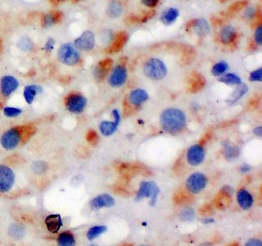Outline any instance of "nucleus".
Wrapping results in <instances>:
<instances>
[{"label": "nucleus", "instance_id": "1", "mask_svg": "<svg viewBox=\"0 0 262 246\" xmlns=\"http://www.w3.org/2000/svg\"><path fill=\"white\" fill-rule=\"evenodd\" d=\"M160 123L166 132L172 135L178 134L185 127V114L180 109L170 108L162 112Z\"/></svg>", "mask_w": 262, "mask_h": 246}, {"label": "nucleus", "instance_id": "2", "mask_svg": "<svg viewBox=\"0 0 262 246\" xmlns=\"http://www.w3.org/2000/svg\"><path fill=\"white\" fill-rule=\"evenodd\" d=\"M73 43H64L57 50L58 60L66 66H75L81 60V52Z\"/></svg>", "mask_w": 262, "mask_h": 246}, {"label": "nucleus", "instance_id": "3", "mask_svg": "<svg viewBox=\"0 0 262 246\" xmlns=\"http://www.w3.org/2000/svg\"><path fill=\"white\" fill-rule=\"evenodd\" d=\"M143 72L150 79L159 81L166 77L167 68L162 60L158 58H152L144 64Z\"/></svg>", "mask_w": 262, "mask_h": 246}, {"label": "nucleus", "instance_id": "4", "mask_svg": "<svg viewBox=\"0 0 262 246\" xmlns=\"http://www.w3.org/2000/svg\"><path fill=\"white\" fill-rule=\"evenodd\" d=\"M159 192V188H158L157 184L154 181L141 183L135 199L137 201H140L144 198H151L150 199V205L153 207L157 203Z\"/></svg>", "mask_w": 262, "mask_h": 246}, {"label": "nucleus", "instance_id": "5", "mask_svg": "<svg viewBox=\"0 0 262 246\" xmlns=\"http://www.w3.org/2000/svg\"><path fill=\"white\" fill-rule=\"evenodd\" d=\"M64 105L72 114H81L87 106V99L81 94L73 93L65 98Z\"/></svg>", "mask_w": 262, "mask_h": 246}, {"label": "nucleus", "instance_id": "6", "mask_svg": "<svg viewBox=\"0 0 262 246\" xmlns=\"http://www.w3.org/2000/svg\"><path fill=\"white\" fill-rule=\"evenodd\" d=\"M15 175L11 167L0 165V193H8L15 184Z\"/></svg>", "mask_w": 262, "mask_h": 246}, {"label": "nucleus", "instance_id": "7", "mask_svg": "<svg viewBox=\"0 0 262 246\" xmlns=\"http://www.w3.org/2000/svg\"><path fill=\"white\" fill-rule=\"evenodd\" d=\"M73 45L79 51H92L96 45L95 35L91 31H85L80 35L79 37L75 39Z\"/></svg>", "mask_w": 262, "mask_h": 246}, {"label": "nucleus", "instance_id": "8", "mask_svg": "<svg viewBox=\"0 0 262 246\" xmlns=\"http://www.w3.org/2000/svg\"><path fill=\"white\" fill-rule=\"evenodd\" d=\"M21 141V134L17 128H11L2 135L0 144L5 150H14Z\"/></svg>", "mask_w": 262, "mask_h": 246}, {"label": "nucleus", "instance_id": "9", "mask_svg": "<svg viewBox=\"0 0 262 246\" xmlns=\"http://www.w3.org/2000/svg\"><path fill=\"white\" fill-rule=\"evenodd\" d=\"M207 184L208 179L206 176L200 172H196L188 177L186 186L190 193L197 194L206 188Z\"/></svg>", "mask_w": 262, "mask_h": 246}, {"label": "nucleus", "instance_id": "10", "mask_svg": "<svg viewBox=\"0 0 262 246\" xmlns=\"http://www.w3.org/2000/svg\"><path fill=\"white\" fill-rule=\"evenodd\" d=\"M127 81V70L122 64H117L113 68L109 77V84L113 88L122 87Z\"/></svg>", "mask_w": 262, "mask_h": 246}, {"label": "nucleus", "instance_id": "11", "mask_svg": "<svg viewBox=\"0 0 262 246\" xmlns=\"http://www.w3.org/2000/svg\"><path fill=\"white\" fill-rule=\"evenodd\" d=\"M17 78L11 75H5L0 79V93L3 97H9L19 88Z\"/></svg>", "mask_w": 262, "mask_h": 246}, {"label": "nucleus", "instance_id": "12", "mask_svg": "<svg viewBox=\"0 0 262 246\" xmlns=\"http://www.w3.org/2000/svg\"><path fill=\"white\" fill-rule=\"evenodd\" d=\"M112 116L114 118V121L113 122L103 121L101 122L100 126H99L101 133L104 136H110L113 135L119 126L120 122H121V115H120L119 111L117 109H113L112 111Z\"/></svg>", "mask_w": 262, "mask_h": 246}, {"label": "nucleus", "instance_id": "13", "mask_svg": "<svg viewBox=\"0 0 262 246\" xmlns=\"http://www.w3.org/2000/svg\"><path fill=\"white\" fill-rule=\"evenodd\" d=\"M205 150L201 145H194L188 149L187 160L191 166H198L205 160Z\"/></svg>", "mask_w": 262, "mask_h": 246}, {"label": "nucleus", "instance_id": "14", "mask_svg": "<svg viewBox=\"0 0 262 246\" xmlns=\"http://www.w3.org/2000/svg\"><path fill=\"white\" fill-rule=\"evenodd\" d=\"M114 204H115V200L109 194H102L98 196L90 202V207L94 211L103 208H111Z\"/></svg>", "mask_w": 262, "mask_h": 246}, {"label": "nucleus", "instance_id": "15", "mask_svg": "<svg viewBox=\"0 0 262 246\" xmlns=\"http://www.w3.org/2000/svg\"><path fill=\"white\" fill-rule=\"evenodd\" d=\"M190 28L192 32L198 37H207L210 33V27L209 22L205 19H195L193 21L190 22Z\"/></svg>", "mask_w": 262, "mask_h": 246}, {"label": "nucleus", "instance_id": "16", "mask_svg": "<svg viewBox=\"0 0 262 246\" xmlns=\"http://www.w3.org/2000/svg\"><path fill=\"white\" fill-rule=\"evenodd\" d=\"M237 30L232 25L224 26L219 32V40L224 45H230L233 43L237 38Z\"/></svg>", "mask_w": 262, "mask_h": 246}, {"label": "nucleus", "instance_id": "17", "mask_svg": "<svg viewBox=\"0 0 262 246\" xmlns=\"http://www.w3.org/2000/svg\"><path fill=\"white\" fill-rule=\"evenodd\" d=\"M45 225L52 234H57L63 225L61 216L59 214L49 215L45 221Z\"/></svg>", "mask_w": 262, "mask_h": 246}, {"label": "nucleus", "instance_id": "18", "mask_svg": "<svg viewBox=\"0 0 262 246\" xmlns=\"http://www.w3.org/2000/svg\"><path fill=\"white\" fill-rule=\"evenodd\" d=\"M43 93V88L39 85H29L24 87V98L28 105H32L34 102L37 95Z\"/></svg>", "mask_w": 262, "mask_h": 246}, {"label": "nucleus", "instance_id": "19", "mask_svg": "<svg viewBox=\"0 0 262 246\" xmlns=\"http://www.w3.org/2000/svg\"><path fill=\"white\" fill-rule=\"evenodd\" d=\"M62 15L60 11H51L46 13L41 18V26L44 28H50L57 24L61 20Z\"/></svg>", "mask_w": 262, "mask_h": 246}, {"label": "nucleus", "instance_id": "20", "mask_svg": "<svg viewBox=\"0 0 262 246\" xmlns=\"http://www.w3.org/2000/svg\"><path fill=\"white\" fill-rule=\"evenodd\" d=\"M149 98V95L147 91L141 89L133 90L129 96V100L130 103L134 106H140L143 103L145 102Z\"/></svg>", "mask_w": 262, "mask_h": 246}, {"label": "nucleus", "instance_id": "21", "mask_svg": "<svg viewBox=\"0 0 262 246\" xmlns=\"http://www.w3.org/2000/svg\"><path fill=\"white\" fill-rule=\"evenodd\" d=\"M112 60L110 59H105L101 61L97 65L96 69L94 70V77L97 80L102 81L104 79L105 76L108 74L112 66Z\"/></svg>", "mask_w": 262, "mask_h": 246}, {"label": "nucleus", "instance_id": "22", "mask_svg": "<svg viewBox=\"0 0 262 246\" xmlns=\"http://www.w3.org/2000/svg\"><path fill=\"white\" fill-rule=\"evenodd\" d=\"M237 201L244 210H249L253 206L254 198L248 191L242 189L237 193Z\"/></svg>", "mask_w": 262, "mask_h": 246}, {"label": "nucleus", "instance_id": "23", "mask_svg": "<svg viewBox=\"0 0 262 246\" xmlns=\"http://www.w3.org/2000/svg\"><path fill=\"white\" fill-rule=\"evenodd\" d=\"M179 10L175 7H171L162 12L160 20L165 25H171L176 21L177 19L179 18Z\"/></svg>", "mask_w": 262, "mask_h": 246}, {"label": "nucleus", "instance_id": "24", "mask_svg": "<svg viewBox=\"0 0 262 246\" xmlns=\"http://www.w3.org/2000/svg\"><path fill=\"white\" fill-rule=\"evenodd\" d=\"M248 91H249V87L246 84H240L237 86V88L232 93V95L228 97V98L226 100V102L228 103V105L234 104L239 101L244 95H246Z\"/></svg>", "mask_w": 262, "mask_h": 246}, {"label": "nucleus", "instance_id": "25", "mask_svg": "<svg viewBox=\"0 0 262 246\" xmlns=\"http://www.w3.org/2000/svg\"><path fill=\"white\" fill-rule=\"evenodd\" d=\"M127 41H128V36L126 32H120L116 37H114L113 41L111 42L109 50L111 51H119L125 46Z\"/></svg>", "mask_w": 262, "mask_h": 246}, {"label": "nucleus", "instance_id": "26", "mask_svg": "<svg viewBox=\"0 0 262 246\" xmlns=\"http://www.w3.org/2000/svg\"><path fill=\"white\" fill-rule=\"evenodd\" d=\"M122 12H123V6L122 3L113 0L109 2V4L107 6L106 13L108 16L111 18H117L121 16Z\"/></svg>", "mask_w": 262, "mask_h": 246}, {"label": "nucleus", "instance_id": "27", "mask_svg": "<svg viewBox=\"0 0 262 246\" xmlns=\"http://www.w3.org/2000/svg\"><path fill=\"white\" fill-rule=\"evenodd\" d=\"M224 154L228 160H233L235 158H238L241 154V150L237 146L225 143L224 144Z\"/></svg>", "mask_w": 262, "mask_h": 246}, {"label": "nucleus", "instance_id": "28", "mask_svg": "<svg viewBox=\"0 0 262 246\" xmlns=\"http://www.w3.org/2000/svg\"><path fill=\"white\" fill-rule=\"evenodd\" d=\"M57 244L60 246H74L76 244L74 236L68 232L61 233L60 235L58 236Z\"/></svg>", "mask_w": 262, "mask_h": 246}, {"label": "nucleus", "instance_id": "29", "mask_svg": "<svg viewBox=\"0 0 262 246\" xmlns=\"http://www.w3.org/2000/svg\"><path fill=\"white\" fill-rule=\"evenodd\" d=\"M219 82L226 84V85H231V86H233V85L238 86L240 84L242 83L241 77L235 73H227L224 75L223 74L221 77H219Z\"/></svg>", "mask_w": 262, "mask_h": 246}, {"label": "nucleus", "instance_id": "30", "mask_svg": "<svg viewBox=\"0 0 262 246\" xmlns=\"http://www.w3.org/2000/svg\"><path fill=\"white\" fill-rule=\"evenodd\" d=\"M107 231L106 226L105 225H97L94 227L90 228L88 230L87 238L88 240L93 241L98 238L99 236L104 234Z\"/></svg>", "mask_w": 262, "mask_h": 246}, {"label": "nucleus", "instance_id": "31", "mask_svg": "<svg viewBox=\"0 0 262 246\" xmlns=\"http://www.w3.org/2000/svg\"><path fill=\"white\" fill-rule=\"evenodd\" d=\"M228 69V63L224 61V60H221V61H219V62H217L216 64H214L212 69H211V73H212V75L215 76V77H219V76H221L223 75V74H224Z\"/></svg>", "mask_w": 262, "mask_h": 246}, {"label": "nucleus", "instance_id": "32", "mask_svg": "<svg viewBox=\"0 0 262 246\" xmlns=\"http://www.w3.org/2000/svg\"><path fill=\"white\" fill-rule=\"evenodd\" d=\"M17 47L22 51H29L34 48V44L30 38H28V37H23L18 41Z\"/></svg>", "mask_w": 262, "mask_h": 246}, {"label": "nucleus", "instance_id": "33", "mask_svg": "<svg viewBox=\"0 0 262 246\" xmlns=\"http://www.w3.org/2000/svg\"><path fill=\"white\" fill-rule=\"evenodd\" d=\"M205 78L200 74H196L194 78L192 79V83H191V90L192 92H196V91L201 90L205 86Z\"/></svg>", "mask_w": 262, "mask_h": 246}, {"label": "nucleus", "instance_id": "34", "mask_svg": "<svg viewBox=\"0 0 262 246\" xmlns=\"http://www.w3.org/2000/svg\"><path fill=\"white\" fill-rule=\"evenodd\" d=\"M22 113H23V110L20 108L6 106L3 109V114L7 118H16Z\"/></svg>", "mask_w": 262, "mask_h": 246}, {"label": "nucleus", "instance_id": "35", "mask_svg": "<svg viewBox=\"0 0 262 246\" xmlns=\"http://www.w3.org/2000/svg\"><path fill=\"white\" fill-rule=\"evenodd\" d=\"M195 212L192 208H187L182 211L179 218L183 221H191L194 219Z\"/></svg>", "mask_w": 262, "mask_h": 246}, {"label": "nucleus", "instance_id": "36", "mask_svg": "<svg viewBox=\"0 0 262 246\" xmlns=\"http://www.w3.org/2000/svg\"><path fill=\"white\" fill-rule=\"evenodd\" d=\"M46 168H47V164L43 161H37L32 165V169L37 174L44 173L46 171Z\"/></svg>", "mask_w": 262, "mask_h": 246}, {"label": "nucleus", "instance_id": "37", "mask_svg": "<svg viewBox=\"0 0 262 246\" xmlns=\"http://www.w3.org/2000/svg\"><path fill=\"white\" fill-rule=\"evenodd\" d=\"M55 47V39L52 38V37H50V38L48 39L46 42H45V45H44V50H45V52H47V53H51L52 51H53Z\"/></svg>", "mask_w": 262, "mask_h": 246}, {"label": "nucleus", "instance_id": "38", "mask_svg": "<svg viewBox=\"0 0 262 246\" xmlns=\"http://www.w3.org/2000/svg\"><path fill=\"white\" fill-rule=\"evenodd\" d=\"M262 68L253 71L250 73V82H262Z\"/></svg>", "mask_w": 262, "mask_h": 246}, {"label": "nucleus", "instance_id": "39", "mask_svg": "<svg viewBox=\"0 0 262 246\" xmlns=\"http://www.w3.org/2000/svg\"><path fill=\"white\" fill-rule=\"evenodd\" d=\"M254 41L255 43L261 46L262 44V25L258 26L254 32Z\"/></svg>", "mask_w": 262, "mask_h": 246}, {"label": "nucleus", "instance_id": "40", "mask_svg": "<svg viewBox=\"0 0 262 246\" xmlns=\"http://www.w3.org/2000/svg\"><path fill=\"white\" fill-rule=\"evenodd\" d=\"M141 2L144 6L152 8V7L157 6L159 0H141Z\"/></svg>", "mask_w": 262, "mask_h": 246}, {"label": "nucleus", "instance_id": "41", "mask_svg": "<svg viewBox=\"0 0 262 246\" xmlns=\"http://www.w3.org/2000/svg\"><path fill=\"white\" fill-rule=\"evenodd\" d=\"M255 15H256V9L254 8V7H250V8H248L247 10L245 11V14H244V16H245V18H247L248 19L254 18Z\"/></svg>", "mask_w": 262, "mask_h": 246}, {"label": "nucleus", "instance_id": "42", "mask_svg": "<svg viewBox=\"0 0 262 246\" xmlns=\"http://www.w3.org/2000/svg\"><path fill=\"white\" fill-rule=\"evenodd\" d=\"M245 246H262V242L260 240H258V239H251V240L246 242Z\"/></svg>", "mask_w": 262, "mask_h": 246}, {"label": "nucleus", "instance_id": "43", "mask_svg": "<svg viewBox=\"0 0 262 246\" xmlns=\"http://www.w3.org/2000/svg\"><path fill=\"white\" fill-rule=\"evenodd\" d=\"M87 139L90 142L95 141L97 139L96 133L94 132V131H90V132L88 134Z\"/></svg>", "mask_w": 262, "mask_h": 246}, {"label": "nucleus", "instance_id": "44", "mask_svg": "<svg viewBox=\"0 0 262 246\" xmlns=\"http://www.w3.org/2000/svg\"><path fill=\"white\" fill-rule=\"evenodd\" d=\"M254 135H256L257 136H259V137H261V136L262 135V126H258V127H256V128L254 129Z\"/></svg>", "mask_w": 262, "mask_h": 246}, {"label": "nucleus", "instance_id": "45", "mask_svg": "<svg viewBox=\"0 0 262 246\" xmlns=\"http://www.w3.org/2000/svg\"><path fill=\"white\" fill-rule=\"evenodd\" d=\"M250 171V166L249 165L245 164L243 166H241V171L242 173H247Z\"/></svg>", "mask_w": 262, "mask_h": 246}, {"label": "nucleus", "instance_id": "46", "mask_svg": "<svg viewBox=\"0 0 262 246\" xmlns=\"http://www.w3.org/2000/svg\"><path fill=\"white\" fill-rule=\"evenodd\" d=\"M215 222L213 218H205L204 220H202L203 224L205 225H209V224H213Z\"/></svg>", "mask_w": 262, "mask_h": 246}, {"label": "nucleus", "instance_id": "47", "mask_svg": "<svg viewBox=\"0 0 262 246\" xmlns=\"http://www.w3.org/2000/svg\"><path fill=\"white\" fill-rule=\"evenodd\" d=\"M67 1L68 0H51L52 3H54V4H60V3L67 2Z\"/></svg>", "mask_w": 262, "mask_h": 246}]
</instances>
